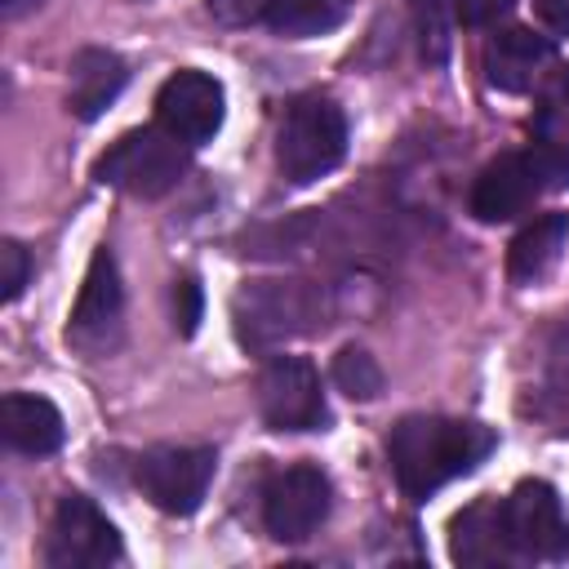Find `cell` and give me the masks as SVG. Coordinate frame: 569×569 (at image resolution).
<instances>
[{
  "label": "cell",
  "mask_w": 569,
  "mask_h": 569,
  "mask_svg": "<svg viewBox=\"0 0 569 569\" xmlns=\"http://www.w3.org/2000/svg\"><path fill=\"white\" fill-rule=\"evenodd\" d=\"M493 445H498V436L489 427H480V422L409 413V418H400L391 427L387 458H391V476H396L400 493L422 502L440 485L476 471L493 453Z\"/></svg>",
  "instance_id": "obj_1"
},
{
  "label": "cell",
  "mask_w": 569,
  "mask_h": 569,
  "mask_svg": "<svg viewBox=\"0 0 569 569\" xmlns=\"http://www.w3.org/2000/svg\"><path fill=\"white\" fill-rule=\"evenodd\" d=\"M347 156V116L333 98H298L276 138V164L284 182L307 187L338 169Z\"/></svg>",
  "instance_id": "obj_2"
},
{
  "label": "cell",
  "mask_w": 569,
  "mask_h": 569,
  "mask_svg": "<svg viewBox=\"0 0 569 569\" xmlns=\"http://www.w3.org/2000/svg\"><path fill=\"white\" fill-rule=\"evenodd\" d=\"M98 182L138 196V200H156L164 191H173L187 173V142H178L169 129H133L124 138H116L98 164H93Z\"/></svg>",
  "instance_id": "obj_3"
},
{
  "label": "cell",
  "mask_w": 569,
  "mask_h": 569,
  "mask_svg": "<svg viewBox=\"0 0 569 569\" xmlns=\"http://www.w3.org/2000/svg\"><path fill=\"white\" fill-rule=\"evenodd\" d=\"M120 560V533L116 525L84 498L62 493L44 533V565L49 569H102Z\"/></svg>",
  "instance_id": "obj_4"
},
{
  "label": "cell",
  "mask_w": 569,
  "mask_h": 569,
  "mask_svg": "<svg viewBox=\"0 0 569 569\" xmlns=\"http://www.w3.org/2000/svg\"><path fill=\"white\" fill-rule=\"evenodd\" d=\"M258 413L271 431H316L325 427L320 373L302 356H271L258 373Z\"/></svg>",
  "instance_id": "obj_5"
},
{
  "label": "cell",
  "mask_w": 569,
  "mask_h": 569,
  "mask_svg": "<svg viewBox=\"0 0 569 569\" xmlns=\"http://www.w3.org/2000/svg\"><path fill=\"white\" fill-rule=\"evenodd\" d=\"M213 449L204 445H156L138 458V489L169 516H191L213 480Z\"/></svg>",
  "instance_id": "obj_6"
},
{
  "label": "cell",
  "mask_w": 569,
  "mask_h": 569,
  "mask_svg": "<svg viewBox=\"0 0 569 569\" xmlns=\"http://www.w3.org/2000/svg\"><path fill=\"white\" fill-rule=\"evenodd\" d=\"M329 502H333L329 476L320 467H311V462H293V467H284V471H276L267 480V489H262V525L280 542H302L325 525Z\"/></svg>",
  "instance_id": "obj_7"
},
{
  "label": "cell",
  "mask_w": 569,
  "mask_h": 569,
  "mask_svg": "<svg viewBox=\"0 0 569 569\" xmlns=\"http://www.w3.org/2000/svg\"><path fill=\"white\" fill-rule=\"evenodd\" d=\"M502 520L516 556L529 560H565L569 556V516L560 493L547 480H520L502 498Z\"/></svg>",
  "instance_id": "obj_8"
},
{
  "label": "cell",
  "mask_w": 569,
  "mask_h": 569,
  "mask_svg": "<svg viewBox=\"0 0 569 569\" xmlns=\"http://www.w3.org/2000/svg\"><path fill=\"white\" fill-rule=\"evenodd\" d=\"M120 320H124V289H120L116 253L102 244V249H93V258H89L80 298H76V307H71L67 338H71L80 351L102 356V351L116 347V338H120Z\"/></svg>",
  "instance_id": "obj_9"
},
{
  "label": "cell",
  "mask_w": 569,
  "mask_h": 569,
  "mask_svg": "<svg viewBox=\"0 0 569 569\" xmlns=\"http://www.w3.org/2000/svg\"><path fill=\"white\" fill-rule=\"evenodd\" d=\"M227 116V93L204 71H173L156 93V124L169 129L187 147H204Z\"/></svg>",
  "instance_id": "obj_10"
},
{
  "label": "cell",
  "mask_w": 569,
  "mask_h": 569,
  "mask_svg": "<svg viewBox=\"0 0 569 569\" xmlns=\"http://www.w3.org/2000/svg\"><path fill=\"white\" fill-rule=\"evenodd\" d=\"M542 191H547V178H542L533 151H502L498 160H489L480 169L467 204L480 222H507V218H520Z\"/></svg>",
  "instance_id": "obj_11"
},
{
  "label": "cell",
  "mask_w": 569,
  "mask_h": 569,
  "mask_svg": "<svg viewBox=\"0 0 569 569\" xmlns=\"http://www.w3.org/2000/svg\"><path fill=\"white\" fill-rule=\"evenodd\" d=\"M311 316V302L298 284L284 280H258L249 289H240L236 298V329L244 347H271L298 329H307L302 320Z\"/></svg>",
  "instance_id": "obj_12"
},
{
  "label": "cell",
  "mask_w": 569,
  "mask_h": 569,
  "mask_svg": "<svg viewBox=\"0 0 569 569\" xmlns=\"http://www.w3.org/2000/svg\"><path fill=\"white\" fill-rule=\"evenodd\" d=\"M551 67V40L529 27H507L485 44V76L502 93H529Z\"/></svg>",
  "instance_id": "obj_13"
},
{
  "label": "cell",
  "mask_w": 569,
  "mask_h": 569,
  "mask_svg": "<svg viewBox=\"0 0 569 569\" xmlns=\"http://www.w3.org/2000/svg\"><path fill=\"white\" fill-rule=\"evenodd\" d=\"M449 556L458 565H507L516 556L502 520V502H471L449 525Z\"/></svg>",
  "instance_id": "obj_14"
},
{
  "label": "cell",
  "mask_w": 569,
  "mask_h": 569,
  "mask_svg": "<svg viewBox=\"0 0 569 569\" xmlns=\"http://www.w3.org/2000/svg\"><path fill=\"white\" fill-rule=\"evenodd\" d=\"M129 71L111 49H80L67 71V107L76 120H98L124 89Z\"/></svg>",
  "instance_id": "obj_15"
},
{
  "label": "cell",
  "mask_w": 569,
  "mask_h": 569,
  "mask_svg": "<svg viewBox=\"0 0 569 569\" xmlns=\"http://www.w3.org/2000/svg\"><path fill=\"white\" fill-rule=\"evenodd\" d=\"M0 427H4V440L9 449L27 453V458H44L62 445L67 427H62V413L44 400V396H31V391H9L4 405H0Z\"/></svg>",
  "instance_id": "obj_16"
},
{
  "label": "cell",
  "mask_w": 569,
  "mask_h": 569,
  "mask_svg": "<svg viewBox=\"0 0 569 569\" xmlns=\"http://www.w3.org/2000/svg\"><path fill=\"white\" fill-rule=\"evenodd\" d=\"M565 240H569V218L565 213H542L533 218L507 249V276L516 284H538L551 276V267L560 262L565 253Z\"/></svg>",
  "instance_id": "obj_17"
},
{
  "label": "cell",
  "mask_w": 569,
  "mask_h": 569,
  "mask_svg": "<svg viewBox=\"0 0 569 569\" xmlns=\"http://www.w3.org/2000/svg\"><path fill=\"white\" fill-rule=\"evenodd\" d=\"M347 13H351V0H276L267 13V27L289 40H307V36L333 31Z\"/></svg>",
  "instance_id": "obj_18"
},
{
  "label": "cell",
  "mask_w": 569,
  "mask_h": 569,
  "mask_svg": "<svg viewBox=\"0 0 569 569\" xmlns=\"http://www.w3.org/2000/svg\"><path fill=\"white\" fill-rule=\"evenodd\" d=\"M333 382L351 400H378L382 396V365L365 347H342L333 356Z\"/></svg>",
  "instance_id": "obj_19"
},
{
  "label": "cell",
  "mask_w": 569,
  "mask_h": 569,
  "mask_svg": "<svg viewBox=\"0 0 569 569\" xmlns=\"http://www.w3.org/2000/svg\"><path fill=\"white\" fill-rule=\"evenodd\" d=\"M529 151H533V160H538V169H542V178H547V191H551V187H569V124L556 129V120L542 116L538 142H533Z\"/></svg>",
  "instance_id": "obj_20"
},
{
  "label": "cell",
  "mask_w": 569,
  "mask_h": 569,
  "mask_svg": "<svg viewBox=\"0 0 569 569\" xmlns=\"http://www.w3.org/2000/svg\"><path fill=\"white\" fill-rule=\"evenodd\" d=\"M413 22H418V49L427 62L449 58V27H445V4L440 0H413Z\"/></svg>",
  "instance_id": "obj_21"
},
{
  "label": "cell",
  "mask_w": 569,
  "mask_h": 569,
  "mask_svg": "<svg viewBox=\"0 0 569 569\" xmlns=\"http://www.w3.org/2000/svg\"><path fill=\"white\" fill-rule=\"evenodd\" d=\"M547 396L569 409V325H560L547 347Z\"/></svg>",
  "instance_id": "obj_22"
},
{
  "label": "cell",
  "mask_w": 569,
  "mask_h": 569,
  "mask_svg": "<svg viewBox=\"0 0 569 569\" xmlns=\"http://www.w3.org/2000/svg\"><path fill=\"white\" fill-rule=\"evenodd\" d=\"M276 0H204V9L213 13V22L222 27H249V22H267Z\"/></svg>",
  "instance_id": "obj_23"
},
{
  "label": "cell",
  "mask_w": 569,
  "mask_h": 569,
  "mask_svg": "<svg viewBox=\"0 0 569 569\" xmlns=\"http://www.w3.org/2000/svg\"><path fill=\"white\" fill-rule=\"evenodd\" d=\"M27 276H31L27 249H22L18 240H4V244H0V284H4V302H13V298L22 293Z\"/></svg>",
  "instance_id": "obj_24"
},
{
  "label": "cell",
  "mask_w": 569,
  "mask_h": 569,
  "mask_svg": "<svg viewBox=\"0 0 569 569\" xmlns=\"http://www.w3.org/2000/svg\"><path fill=\"white\" fill-rule=\"evenodd\" d=\"M511 9H516V0H453V13L462 27H493Z\"/></svg>",
  "instance_id": "obj_25"
},
{
  "label": "cell",
  "mask_w": 569,
  "mask_h": 569,
  "mask_svg": "<svg viewBox=\"0 0 569 569\" xmlns=\"http://www.w3.org/2000/svg\"><path fill=\"white\" fill-rule=\"evenodd\" d=\"M173 316H178V333H196V325H200V284L191 276H182L173 284Z\"/></svg>",
  "instance_id": "obj_26"
},
{
  "label": "cell",
  "mask_w": 569,
  "mask_h": 569,
  "mask_svg": "<svg viewBox=\"0 0 569 569\" xmlns=\"http://www.w3.org/2000/svg\"><path fill=\"white\" fill-rule=\"evenodd\" d=\"M533 13L547 31L556 36H569V0H533Z\"/></svg>",
  "instance_id": "obj_27"
},
{
  "label": "cell",
  "mask_w": 569,
  "mask_h": 569,
  "mask_svg": "<svg viewBox=\"0 0 569 569\" xmlns=\"http://www.w3.org/2000/svg\"><path fill=\"white\" fill-rule=\"evenodd\" d=\"M40 0H4V18H22L27 9H36Z\"/></svg>",
  "instance_id": "obj_28"
},
{
  "label": "cell",
  "mask_w": 569,
  "mask_h": 569,
  "mask_svg": "<svg viewBox=\"0 0 569 569\" xmlns=\"http://www.w3.org/2000/svg\"><path fill=\"white\" fill-rule=\"evenodd\" d=\"M560 107H565V111H569V67H565V71H560Z\"/></svg>",
  "instance_id": "obj_29"
}]
</instances>
